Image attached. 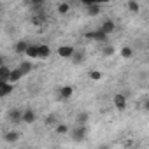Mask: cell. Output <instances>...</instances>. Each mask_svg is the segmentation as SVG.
Instances as JSON below:
<instances>
[{
  "mask_svg": "<svg viewBox=\"0 0 149 149\" xmlns=\"http://www.w3.org/2000/svg\"><path fill=\"white\" fill-rule=\"evenodd\" d=\"M70 140H74V142H83L86 137H88V126H79V125H76V126H72L70 128Z\"/></svg>",
  "mask_w": 149,
  "mask_h": 149,
  "instance_id": "obj_1",
  "label": "cell"
},
{
  "mask_svg": "<svg viewBox=\"0 0 149 149\" xmlns=\"http://www.w3.org/2000/svg\"><path fill=\"white\" fill-rule=\"evenodd\" d=\"M84 39L86 40H95V42H102V44H107L109 40V35H105L102 30H93V32H86L84 33Z\"/></svg>",
  "mask_w": 149,
  "mask_h": 149,
  "instance_id": "obj_2",
  "label": "cell"
},
{
  "mask_svg": "<svg viewBox=\"0 0 149 149\" xmlns=\"http://www.w3.org/2000/svg\"><path fill=\"white\" fill-rule=\"evenodd\" d=\"M83 4L86 6V14L91 16V18H95V16H98L102 13V4L100 2H95V0H86V2H83Z\"/></svg>",
  "mask_w": 149,
  "mask_h": 149,
  "instance_id": "obj_3",
  "label": "cell"
},
{
  "mask_svg": "<svg viewBox=\"0 0 149 149\" xmlns=\"http://www.w3.org/2000/svg\"><path fill=\"white\" fill-rule=\"evenodd\" d=\"M56 53H58V56L63 58V60H72L74 53H76V47H74V46H68V44H63V46L58 47Z\"/></svg>",
  "mask_w": 149,
  "mask_h": 149,
  "instance_id": "obj_4",
  "label": "cell"
},
{
  "mask_svg": "<svg viewBox=\"0 0 149 149\" xmlns=\"http://www.w3.org/2000/svg\"><path fill=\"white\" fill-rule=\"evenodd\" d=\"M56 95H58V100H61V102L70 100L72 95H74V88L72 86H60L58 91H56Z\"/></svg>",
  "mask_w": 149,
  "mask_h": 149,
  "instance_id": "obj_5",
  "label": "cell"
},
{
  "mask_svg": "<svg viewBox=\"0 0 149 149\" xmlns=\"http://www.w3.org/2000/svg\"><path fill=\"white\" fill-rule=\"evenodd\" d=\"M112 104H114L116 111L123 112V111L126 109V97H125L123 93H116V95L112 97Z\"/></svg>",
  "mask_w": 149,
  "mask_h": 149,
  "instance_id": "obj_6",
  "label": "cell"
},
{
  "mask_svg": "<svg viewBox=\"0 0 149 149\" xmlns=\"http://www.w3.org/2000/svg\"><path fill=\"white\" fill-rule=\"evenodd\" d=\"M98 30H102L105 35H111V33H114V32H116V23H114L112 19H105V21L98 26Z\"/></svg>",
  "mask_w": 149,
  "mask_h": 149,
  "instance_id": "obj_7",
  "label": "cell"
},
{
  "mask_svg": "<svg viewBox=\"0 0 149 149\" xmlns=\"http://www.w3.org/2000/svg\"><path fill=\"white\" fill-rule=\"evenodd\" d=\"M46 21H47V16H46L44 11H42V13H37V14H33V16L30 18V23L35 25V26H42V25H46Z\"/></svg>",
  "mask_w": 149,
  "mask_h": 149,
  "instance_id": "obj_8",
  "label": "cell"
},
{
  "mask_svg": "<svg viewBox=\"0 0 149 149\" xmlns=\"http://www.w3.org/2000/svg\"><path fill=\"white\" fill-rule=\"evenodd\" d=\"M9 121L14 123V125L21 123V121H23V111H21V109H11V111H9Z\"/></svg>",
  "mask_w": 149,
  "mask_h": 149,
  "instance_id": "obj_9",
  "label": "cell"
},
{
  "mask_svg": "<svg viewBox=\"0 0 149 149\" xmlns=\"http://www.w3.org/2000/svg\"><path fill=\"white\" fill-rule=\"evenodd\" d=\"M35 119H37V114H35L33 109H25L23 111V123L32 125V123H35Z\"/></svg>",
  "mask_w": 149,
  "mask_h": 149,
  "instance_id": "obj_10",
  "label": "cell"
},
{
  "mask_svg": "<svg viewBox=\"0 0 149 149\" xmlns=\"http://www.w3.org/2000/svg\"><path fill=\"white\" fill-rule=\"evenodd\" d=\"M11 68L4 63V65H0V83H9V79H11Z\"/></svg>",
  "mask_w": 149,
  "mask_h": 149,
  "instance_id": "obj_11",
  "label": "cell"
},
{
  "mask_svg": "<svg viewBox=\"0 0 149 149\" xmlns=\"http://www.w3.org/2000/svg\"><path fill=\"white\" fill-rule=\"evenodd\" d=\"M13 91H14V84H11V83H0V97H2V98L9 97Z\"/></svg>",
  "mask_w": 149,
  "mask_h": 149,
  "instance_id": "obj_12",
  "label": "cell"
},
{
  "mask_svg": "<svg viewBox=\"0 0 149 149\" xmlns=\"http://www.w3.org/2000/svg\"><path fill=\"white\" fill-rule=\"evenodd\" d=\"M84 60H86V51L84 49H76V53L72 56V63L81 65V63H84Z\"/></svg>",
  "mask_w": 149,
  "mask_h": 149,
  "instance_id": "obj_13",
  "label": "cell"
},
{
  "mask_svg": "<svg viewBox=\"0 0 149 149\" xmlns=\"http://www.w3.org/2000/svg\"><path fill=\"white\" fill-rule=\"evenodd\" d=\"M28 47H30V44H28L26 40H18L16 46H14V53H16V54H26Z\"/></svg>",
  "mask_w": 149,
  "mask_h": 149,
  "instance_id": "obj_14",
  "label": "cell"
},
{
  "mask_svg": "<svg viewBox=\"0 0 149 149\" xmlns=\"http://www.w3.org/2000/svg\"><path fill=\"white\" fill-rule=\"evenodd\" d=\"M88 121H90V112H86V111H83L76 116V125H79V126H88Z\"/></svg>",
  "mask_w": 149,
  "mask_h": 149,
  "instance_id": "obj_15",
  "label": "cell"
},
{
  "mask_svg": "<svg viewBox=\"0 0 149 149\" xmlns=\"http://www.w3.org/2000/svg\"><path fill=\"white\" fill-rule=\"evenodd\" d=\"M4 140H6L7 144H14V142H18V140H19V132H16V130L6 132V133H4Z\"/></svg>",
  "mask_w": 149,
  "mask_h": 149,
  "instance_id": "obj_16",
  "label": "cell"
},
{
  "mask_svg": "<svg viewBox=\"0 0 149 149\" xmlns=\"http://www.w3.org/2000/svg\"><path fill=\"white\" fill-rule=\"evenodd\" d=\"M25 56H28V60H37L39 58V46L37 44H30V47H28Z\"/></svg>",
  "mask_w": 149,
  "mask_h": 149,
  "instance_id": "obj_17",
  "label": "cell"
},
{
  "mask_svg": "<svg viewBox=\"0 0 149 149\" xmlns=\"http://www.w3.org/2000/svg\"><path fill=\"white\" fill-rule=\"evenodd\" d=\"M18 68L23 72V76H26V74H30V72H32L33 65H32V61H30V60H25V61H21V63L18 65Z\"/></svg>",
  "mask_w": 149,
  "mask_h": 149,
  "instance_id": "obj_18",
  "label": "cell"
},
{
  "mask_svg": "<svg viewBox=\"0 0 149 149\" xmlns=\"http://www.w3.org/2000/svg\"><path fill=\"white\" fill-rule=\"evenodd\" d=\"M21 79H23V72H21L19 68H13L9 83H11V84H16V83H18V81H21Z\"/></svg>",
  "mask_w": 149,
  "mask_h": 149,
  "instance_id": "obj_19",
  "label": "cell"
},
{
  "mask_svg": "<svg viewBox=\"0 0 149 149\" xmlns=\"http://www.w3.org/2000/svg\"><path fill=\"white\" fill-rule=\"evenodd\" d=\"M49 54H51L49 46H46V44H39V58H40V60H47Z\"/></svg>",
  "mask_w": 149,
  "mask_h": 149,
  "instance_id": "obj_20",
  "label": "cell"
},
{
  "mask_svg": "<svg viewBox=\"0 0 149 149\" xmlns=\"http://www.w3.org/2000/svg\"><path fill=\"white\" fill-rule=\"evenodd\" d=\"M126 9H128L130 13L137 14V13H140V4L135 2V0H128V2H126Z\"/></svg>",
  "mask_w": 149,
  "mask_h": 149,
  "instance_id": "obj_21",
  "label": "cell"
},
{
  "mask_svg": "<svg viewBox=\"0 0 149 149\" xmlns=\"http://www.w3.org/2000/svg\"><path fill=\"white\" fill-rule=\"evenodd\" d=\"M44 125H46V126H54V128H56V126L60 125V123H58V116H56V114H49V116L46 118Z\"/></svg>",
  "mask_w": 149,
  "mask_h": 149,
  "instance_id": "obj_22",
  "label": "cell"
},
{
  "mask_svg": "<svg viewBox=\"0 0 149 149\" xmlns=\"http://www.w3.org/2000/svg\"><path fill=\"white\" fill-rule=\"evenodd\" d=\"M114 53H116V47L112 44H104V47H102V54L104 56H114Z\"/></svg>",
  "mask_w": 149,
  "mask_h": 149,
  "instance_id": "obj_23",
  "label": "cell"
},
{
  "mask_svg": "<svg viewBox=\"0 0 149 149\" xmlns=\"http://www.w3.org/2000/svg\"><path fill=\"white\" fill-rule=\"evenodd\" d=\"M56 11H58V14H67L70 11V4L68 2H60L56 6Z\"/></svg>",
  "mask_w": 149,
  "mask_h": 149,
  "instance_id": "obj_24",
  "label": "cell"
},
{
  "mask_svg": "<svg viewBox=\"0 0 149 149\" xmlns=\"http://www.w3.org/2000/svg\"><path fill=\"white\" fill-rule=\"evenodd\" d=\"M54 130H56V133H58V135H67V133H70V126H68V125H65V123H60Z\"/></svg>",
  "mask_w": 149,
  "mask_h": 149,
  "instance_id": "obj_25",
  "label": "cell"
},
{
  "mask_svg": "<svg viewBox=\"0 0 149 149\" xmlns=\"http://www.w3.org/2000/svg\"><path fill=\"white\" fill-rule=\"evenodd\" d=\"M88 77H90L91 81H100V79H102V72L93 68V70H90V72H88Z\"/></svg>",
  "mask_w": 149,
  "mask_h": 149,
  "instance_id": "obj_26",
  "label": "cell"
},
{
  "mask_svg": "<svg viewBox=\"0 0 149 149\" xmlns=\"http://www.w3.org/2000/svg\"><path fill=\"white\" fill-rule=\"evenodd\" d=\"M121 56H123V58H126V60H128V58H132V56H133V49H132V47H128V46H125V47L121 49Z\"/></svg>",
  "mask_w": 149,
  "mask_h": 149,
  "instance_id": "obj_27",
  "label": "cell"
},
{
  "mask_svg": "<svg viewBox=\"0 0 149 149\" xmlns=\"http://www.w3.org/2000/svg\"><path fill=\"white\" fill-rule=\"evenodd\" d=\"M142 107H144V111H147V112H149V98H146V100L142 102Z\"/></svg>",
  "mask_w": 149,
  "mask_h": 149,
  "instance_id": "obj_28",
  "label": "cell"
},
{
  "mask_svg": "<svg viewBox=\"0 0 149 149\" xmlns=\"http://www.w3.org/2000/svg\"><path fill=\"white\" fill-rule=\"evenodd\" d=\"M132 146H133V142H132V140H128V142H125V149H130Z\"/></svg>",
  "mask_w": 149,
  "mask_h": 149,
  "instance_id": "obj_29",
  "label": "cell"
},
{
  "mask_svg": "<svg viewBox=\"0 0 149 149\" xmlns=\"http://www.w3.org/2000/svg\"><path fill=\"white\" fill-rule=\"evenodd\" d=\"M97 149H111V147H109V146H107V144H102V146H98V147H97Z\"/></svg>",
  "mask_w": 149,
  "mask_h": 149,
  "instance_id": "obj_30",
  "label": "cell"
},
{
  "mask_svg": "<svg viewBox=\"0 0 149 149\" xmlns=\"http://www.w3.org/2000/svg\"><path fill=\"white\" fill-rule=\"evenodd\" d=\"M146 149H149V144H147V146H146Z\"/></svg>",
  "mask_w": 149,
  "mask_h": 149,
  "instance_id": "obj_31",
  "label": "cell"
},
{
  "mask_svg": "<svg viewBox=\"0 0 149 149\" xmlns=\"http://www.w3.org/2000/svg\"><path fill=\"white\" fill-rule=\"evenodd\" d=\"M147 76H149V72H147Z\"/></svg>",
  "mask_w": 149,
  "mask_h": 149,
  "instance_id": "obj_32",
  "label": "cell"
},
{
  "mask_svg": "<svg viewBox=\"0 0 149 149\" xmlns=\"http://www.w3.org/2000/svg\"><path fill=\"white\" fill-rule=\"evenodd\" d=\"M147 61H149V58H147Z\"/></svg>",
  "mask_w": 149,
  "mask_h": 149,
  "instance_id": "obj_33",
  "label": "cell"
}]
</instances>
